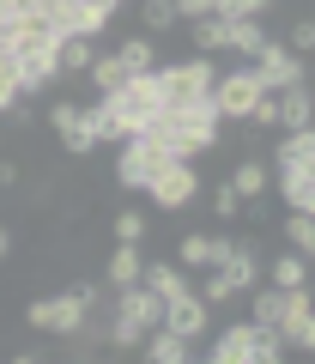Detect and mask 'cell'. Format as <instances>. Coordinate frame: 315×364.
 Wrapping results in <instances>:
<instances>
[{
    "label": "cell",
    "mask_w": 315,
    "mask_h": 364,
    "mask_svg": "<svg viewBox=\"0 0 315 364\" xmlns=\"http://www.w3.org/2000/svg\"><path fill=\"white\" fill-rule=\"evenodd\" d=\"M206 358L212 364H279V358H285V340H279V328L243 322V328H224L219 346H212Z\"/></svg>",
    "instance_id": "cell-1"
},
{
    "label": "cell",
    "mask_w": 315,
    "mask_h": 364,
    "mask_svg": "<svg viewBox=\"0 0 315 364\" xmlns=\"http://www.w3.org/2000/svg\"><path fill=\"white\" fill-rule=\"evenodd\" d=\"M164 322V298H158L145 279H133V286H121V304H116V346H140L145 340V328H158Z\"/></svg>",
    "instance_id": "cell-2"
},
{
    "label": "cell",
    "mask_w": 315,
    "mask_h": 364,
    "mask_svg": "<svg viewBox=\"0 0 315 364\" xmlns=\"http://www.w3.org/2000/svg\"><path fill=\"white\" fill-rule=\"evenodd\" d=\"M255 279H261V255H255V243H231V255H224L219 267H206L200 298H206V304H231L236 291H249Z\"/></svg>",
    "instance_id": "cell-3"
},
{
    "label": "cell",
    "mask_w": 315,
    "mask_h": 364,
    "mask_svg": "<svg viewBox=\"0 0 315 364\" xmlns=\"http://www.w3.org/2000/svg\"><path fill=\"white\" fill-rule=\"evenodd\" d=\"M267 91H261V79H255V67L243 61V67H231L224 79H212V109H219V122H249V109L261 104Z\"/></svg>",
    "instance_id": "cell-4"
},
{
    "label": "cell",
    "mask_w": 315,
    "mask_h": 364,
    "mask_svg": "<svg viewBox=\"0 0 315 364\" xmlns=\"http://www.w3.org/2000/svg\"><path fill=\"white\" fill-rule=\"evenodd\" d=\"M145 195L158 200L164 213H182L188 200L200 195V176H194V158H164V164L152 170V182H145Z\"/></svg>",
    "instance_id": "cell-5"
},
{
    "label": "cell",
    "mask_w": 315,
    "mask_h": 364,
    "mask_svg": "<svg viewBox=\"0 0 315 364\" xmlns=\"http://www.w3.org/2000/svg\"><path fill=\"white\" fill-rule=\"evenodd\" d=\"M85 310H92V304L79 298V291H61V298L25 304V322L43 328V334H79V328H85Z\"/></svg>",
    "instance_id": "cell-6"
},
{
    "label": "cell",
    "mask_w": 315,
    "mask_h": 364,
    "mask_svg": "<svg viewBox=\"0 0 315 364\" xmlns=\"http://www.w3.org/2000/svg\"><path fill=\"white\" fill-rule=\"evenodd\" d=\"M279 340H285V352H309L315 346V310H309V291L303 286H285V310H279Z\"/></svg>",
    "instance_id": "cell-7"
},
{
    "label": "cell",
    "mask_w": 315,
    "mask_h": 364,
    "mask_svg": "<svg viewBox=\"0 0 315 364\" xmlns=\"http://www.w3.org/2000/svg\"><path fill=\"white\" fill-rule=\"evenodd\" d=\"M249 67H255V79H261V91H279V85H297L303 79V61L273 37H261V49L249 55Z\"/></svg>",
    "instance_id": "cell-8"
},
{
    "label": "cell",
    "mask_w": 315,
    "mask_h": 364,
    "mask_svg": "<svg viewBox=\"0 0 315 364\" xmlns=\"http://www.w3.org/2000/svg\"><path fill=\"white\" fill-rule=\"evenodd\" d=\"M49 122H55V134H61V146H67L73 158H85V152H97V146H104V140H97V128H92V109H85V104H55Z\"/></svg>",
    "instance_id": "cell-9"
},
{
    "label": "cell",
    "mask_w": 315,
    "mask_h": 364,
    "mask_svg": "<svg viewBox=\"0 0 315 364\" xmlns=\"http://www.w3.org/2000/svg\"><path fill=\"white\" fill-rule=\"evenodd\" d=\"M164 328L182 334V340H200V334H206V298H200V291L170 298V304H164Z\"/></svg>",
    "instance_id": "cell-10"
},
{
    "label": "cell",
    "mask_w": 315,
    "mask_h": 364,
    "mask_svg": "<svg viewBox=\"0 0 315 364\" xmlns=\"http://www.w3.org/2000/svg\"><path fill=\"white\" fill-rule=\"evenodd\" d=\"M273 128H315V109H309V91H303V79L297 85H279L273 91Z\"/></svg>",
    "instance_id": "cell-11"
},
{
    "label": "cell",
    "mask_w": 315,
    "mask_h": 364,
    "mask_svg": "<svg viewBox=\"0 0 315 364\" xmlns=\"http://www.w3.org/2000/svg\"><path fill=\"white\" fill-rule=\"evenodd\" d=\"M140 346H145V358H152V364H182V358H194V352H188L194 340L170 334L164 322H158V328H145V340H140Z\"/></svg>",
    "instance_id": "cell-12"
},
{
    "label": "cell",
    "mask_w": 315,
    "mask_h": 364,
    "mask_svg": "<svg viewBox=\"0 0 315 364\" xmlns=\"http://www.w3.org/2000/svg\"><path fill=\"white\" fill-rule=\"evenodd\" d=\"M219 49L255 55V49H261V18H224V13H219Z\"/></svg>",
    "instance_id": "cell-13"
},
{
    "label": "cell",
    "mask_w": 315,
    "mask_h": 364,
    "mask_svg": "<svg viewBox=\"0 0 315 364\" xmlns=\"http://www.w3.org/2000/svg\"><path fill=\"white\" fill-rule=\"evenodd\" d=\"M279 195L291 213H315V170H279Z\"/></svg>",
    "instance_id": "cell-14"
},
{
    "label": "cell",
    "mask_w": 315,
    "mask_h": 364,
    "mask_svg": "<svg viewBox=\"0 0 315 364\" xmlns=\"http://www.w3.org/2000/svg\"><path fill=\"white\" fill-rule=\"evenodd\" d=\"M140 279H145V286H152V291H158L164 304H170V298H182V291H188L182 267H170V261H152V267H140Z\"/></svg>",
    "instance_id": "cell-15"
},
{
    "label": "cell",
    "mask_w": 315,
    "mask_h": 364,
    "mask_svg": "<svg viewBox=\"0 0 315 364\" xmlns=\"http://www.w3.org/2000/svg\"><path fill=\"white\" fill-rule=\"evenodd\" d=\"M140 267H145V261H140V243H116V255H109V286H133V279H140Z\"/></svg>",
    "instance_id": "cell-16"
},
{
    "label": "cell",
    "mask_w": 315,
    "mask_h": 364,
    "mask_svg": "<svg viewBox=\"0 0 315 364\" xmlns=\"http://www.w3.org/2000/svg\"><path fill=\"white\" fill-rule=\"evenodd\" d=\"M231 188H236L243 200H261V195H267V164H261V158H243L236 176H231Z\"/></svg>",
    "instance_id": "cell-17"
},
{
    "label": "cell",
    "mask_w": 315,
    "mask_h": 364,
    "mask_svg": "<svg viewBox=\"0 0 315 364\" xmlns=\"http://www.w3.org/2000/svg\"><path fill=\"white\" fill-rule=\"evenodd\" d=\"M249 291H255V286H249ZM279 310H285V286H267V291H255V304H249V322L273 328V322H279Z\"/></svg>",
    "instance_id": "cell-18"
},
{
    "label": "cell",
    "mask_w": 315,
    "mask_h": 364,
    "mask_svg": "<svg viewBox=\"0 0 315 364\" xmlns=\"http://www.w3.org/2000/svg\"><path fill=\"white\" fill-rule=\"evenodd\" d=\"M85 73H92L97 91H116L121 79H128V67H121V55H92V67H85Z\"/></svg>",
    "instance_id": "cell-19"
},
{
    "label": "cell",
    "mask_w": 315,
    "mask_h": 364,
    "mask_svg": "<svg viewBox=\"0 0 315 364\" xmlns=\"http://www.w3.org/2000/svg\"><path fill=\"white\" fill-rule=\"evenodd\" d=\"M116 55H121V67H128V73H145V67H158V55H152V37H128Z\"/></svg>",
    "instance_id": "cell-20"
},
{
    "label": "cell",
    "mask_w": 315,
    "mask_h": 364,
    "mask_svg": "<svg viewBox=\"0 0 315 364\" xmlns=\"http://www.w3.org/2000/svg\"><path fill=\"white\" fill-rule=\"evenodd\" d=\"M285 237H291L297 255H315V213H291V219H285Z\"/></svg>",
    "instance_id": "cell-21"
},
{
    "label": "cell",
    "mask_w": 315,
    "mask_h": 364,
    "mask_svg": "<svg viewBox=\"0 0 315 364\" xmlns=\"http://www.w3.org/2000/svg\"><path fill=\"white\" fill-rule=\"evenodd\" d=\"M176 267H212V237H182V249H176Z\"/></svg>",
    "instance_id": "cell-22"
},
{
    "label": "cell",
    "mask_w": 315,
    "mask_h": 364,
    "mask_svg": "<svg viewBox=\"0 0 315 364\" xmlns=\"http://www.w3.org/2000/svg\"><path fill=\"white\" fill-rule=\"evenodd\" d=\"M303 261H309V255H297V249L279 255V261H273V286H303Z\"/></svg>",
    "instance_id": "cell-23"
},
{
    "label": "cell",
    "mask_w": 315,
    "mask_h": 364,
    "mask_svg": "<svg viewBox=\"0 0 315 364\" xmlns=\"http://www.w3.org/2000/svg\"><path fill=\"white\" fill-rule=\"evenodd\" d=\"M140 18H145V31H170L176 25V6H170V0H145Z\"/></svg>",
    "instance_id": "cell-24"
},
{
    "label": "cell",
    "mask_w": 315,
    "mask_h": 364,
    "mask_svg": "<svg viewBox=\"0 0 315 364\" xmlns=\"http://www.w3.org/2000/svg\"><path fill=\"white\" fill-rule=\"evenodd\" d=\"M194 49H200V55H212V49H219V13L194 18Z\"/></svg>",
    "instance_id": "cell-25"
},
{
    "label": "cell",
    "mask_w": 315,
    "mask_h": 364,
    "mask_svg": "<svg viewBox=\"0 0 315 364\" xmlns=\"http://www.w3.org/2000/svg\"><path fill=\"white\" fill-rule=\"evenodd\" d=\"M267 6H273V0H219V13H224V18H261Z\"/></svg>",
    "instance_id": "cell-26"
},
{
    "label": "cell",
    "mask_w": 315,
    "mask_h": 364,
    "mask_svg": "<svg viewBox=\"0 0 315 364\" xmlns=\"http://www.w3.org/2000/svg\"><path fill=\"white\" fill-rule=\"evenodd\" d=\"M212 213H219V219H231V213H243V195H236L231 182H219V188H212Z\"/></svg>",
    "instance_id": "cell-27"
},
{
    "label": "cell",
    "mask_w": 315,
    "mask_h": 364,
    "mask_svg": "<svg viewBox=\"0 0 315 364\" xmlns=\"http://www.w3.org/2000/svg\"><path fill=\"white\" fill-rule=\"evenodd\" d=\"M291 55H309L315 49V18H297V25H291V43H285Z\"/></svg>",
    "instance_id": "cell-28"
},
{
    "label": "cell",
    "mask_w": 315,
    "mask_h": 364,
    "mask_svg": "<svg viewBox=\"0 0 315 364\" xmlns=\"http://www.w3.org/2000/svg\"><path fill=\"white\" fill-rule=\"evenodd\" d=\"M140 237H145V219L140 213H121L116 219V243H140Z\"/></svg>",
    "instance_id": "cell-29"
},
{
    "label": "cell",
    "mask_w": 315,
    "mask_h": 364,
    "mask_svg": "<svg viewBox=\"0 0 315 364\" xmlns=\"http://www.w3.org/2000/svg\"><path fill=\"white\" fill-rule=\"evenodd\" d=\"M170 6H176V18H188V25L206 18V13H219V0H170Z\"/></svg>",
    "instance_id": "cell-30"
},
{
    "label": "cell",
    "mask_w": 315,
    "mask_h": 364,
    "mask_svg": "<svg viewBox=\"0 0 315 364\" xmlns=\"http://www.w3.org/2000/svg\"><path fill=\"white\" fill-rule=\"evenodd\" d=\"M18 182V164H6V158H0V188H13Z\"/></svg>",
    "instance_id": "cell-31"
},
{
    "label": "cell",
    "mask_w": 315,
    "mask_h": 364,
    "mask_svg": "<svg viewBox=\"0 0 315 364\" xmlns=\"http://www.w3.org/2000/svg\"><path fill=\"white\" fill-rule=\"evenodd\" d=\"M13 255V231H6V225H0V261Z\"/></svg>",
    "instance_id": "cell-32"
}]
</instances>
